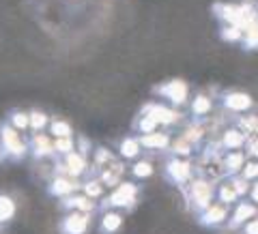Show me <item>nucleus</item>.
<instances>
[{
    "mask_svg": "<svg viewBox=\"0 0 258 234\" xmlns=\"http://www.w3.org/2000/svg\"><path fill=\"white\" fill-rule=\"evenodd\" d=\"M86 228H88V217L82 213H71L69 217H64L60 225L62 234H84Z\"/></svg>",
    "mask_w": 258,
    "mask_h": 234,
    "instance_id": "1",
    "label": "nucleus"
},
{
    "mask_svg": "<svg viewBox=\"0 0 258 234\" xmlns=\"http://www.w3.org/2000/svg\"><path fill=\"white\" fill-rule=\"evenodd\" d=\"M161 93H164L168 99H172L174 103H183L185 95H187V86H185L181 80H174V82H168L166 86H161Z\"/></svg>",
    "mask_w": 258,
    "mask_h": 234,
    "instance_id": "2",
    "label": "nucleus"
},
{
    "mask_svg": "<svg viewBox=\"0 0 258 234\" xmlns=\"http://www.w3.org/2000/svg\"><path fill=\"white\" fill-rule=\"evenodd\" d=\"M194 202H196L198 208L207 206L211 202V187H209L207 183H194Z\"/></svg>",
    "mask_w": 258,
    "mask_h": 234,
    "instance_id": "3",
    "label": "nucleus"
},
{
    "mask_svg": "<svg viewBox=\"0 0 258 234\" xmlns=\"http://www.w3.org/2000/svg\"><path fill=\"white\" fill-rule=\"evenodd\" d=\"M3 142H5L7 148H11L15 152V155H22V152H24V146H22V142L18 138V133H15L13 129H9V127L3 129Z\"/></svg>",
    "mask_w": 258,
    "mask_h": 234,
    "instance_id": "4",
    "label": "nucleus"
},
{
    "mask_svg": "<svg viewBox=\"0 0 258 234\" xmlns=\"http://www.w3.org/2000/svg\"><path fill=\"white\" fill-rule=\"evenodd\" d=\"M134 193H136V187L134 185H123V187H120L114 196L110 198V204L112 206H123V204H127L129 200L134 198Z\"/></svg>",
    "mask_w": 258,
    "mask_h": 234,
    "instance_id": "5",
    "label": "nucleus"
},
{
    "mask_svg": "<svg viewBox=\"0 0 258 234\" xmlns=\"http://www.w3.org/2000/svg\"><path fill=\"white\" fill-rule=\"evenodd\" d=\"M224 217H226V208L224 206H211L205 213V217H200V221H203L205 225H217V223L224 221Z\"/></svg>",
    "mask_w": 258,
    "mask_h": 234,
    "instance_id": "6",
    "label": "nucleus"
},
{
    "mask_svg": "<svg viewBox=\"0 0 258 234\" xmlns=\"http://www.w3.org/2000/svg\"><path fill=\"white\" fill-rule=\"evenodd\" d=\"M252 215H256V208L252 204H241L237 208V213H235V219L230 221V228H237V225H241L243 221H247Z\"/></svg>",
    "mask_w": 258,
    "mask_h": 234,
    "instance_id": "7",
    "label": "nucleus"
},
{
    "mask_svg": "<svg viewBox=\"0 0 258 234\" xmlns=\"http://www.w3.org/2000/svg\"><path fill=\"white\" fill-rule=\"evenodd\" d=\"M118 228H120V215L108 213L106 217H103V221H101V232L103 234H114Z\"/></svg>",
    "mask_w": 258,
    "mask_h": 234,
    "instance_id": "8",
    "label": "nucleus"
},
{
    "mask_svg": "<svg viewBox=\"0 0 258 234\" xmlns=\"http://www.w3.org/2000/svg\"><path fill=\"white\" fill-rule=\"evenodd\" d=\"M15 213V206L11 202V198H7V196H0V223H5V221H9L11 217Z\"/></svg>",
    "mask_w": 258,
    "mask_h": 234,
    "instance_id": "9",
    "label": "nucleus"
},
{
    "mask_svg": "<svg viewBox=\"0 0 258 234\" xmlns=\"http://www.w3.org/2000/svg\"><path fill=\"white\" fill-rule=\"evenodd\" d=\"M151 112L153 114H149L153 120H155V123H161V120H164V123H172V120L176 118V114L174 112H170V110H166V108H151Z\"/></svg>",
    "mask_w": 258,
    "mask_h": 234,
    "instance_id": "10",
    "label": "nucleus"
},
{
    "mask_svg": "<svg viewBox=\"0 0 258 234\" xmlns=\"http://www.w3.org/2000/svg\"><path fill=\"white\" fill-rule=\"evenodd\" d=\"M228 106H230L232 110H245V108L252 106V99H249L247 95H230Z\"/></svg>",
    "mask_w": 258,
    "mask_h": 234,
    "instance_id": "11",
    "label": "nucleus"
},
{
    "mask_svg": "<svg viewBox=\"0 0 258 234\" xmlns=\"http://www.w3.org/2000/svg\"><path fill=\"white\" fill-rule=\"evenodd\" d=\"M170 174L174 176L176 181H185L187 179V174H189V168H187V164H183V161H172L170 164Z\"/></svg>",
    "mask_w": 258,
    "mask_h": 234,
    "instance_id": "12",
    "label": "nucleus"
},
{
    "mask_svg": "<svg viewBox=\"0 0 258 234\" xmlns=\"http://www.w3.org/2000/svg\"><path fill=\"white\" fill-rule=\"evenodd\" d=\"M209 110H211V101H209L207 97H198V99L194 101V112H196V114H207Z\"/></svg>",
    "mask_w": 258,
    "mask_h": 234,
    "instance_id": "13",
    "label": "nucleus"
},
{
    "mask_svg": "<svg viewBox=\"0 0 258 234\" xmlns=\"http://www.w3.org/2000/svg\"><path fill=\"white\" fill-rule=\"evenodd\" d=\"M166 142H168L166 135H147L142 140L144 146H166Z\"/></svg>",
    "mask_w": 258,
    "mask_h": 234,
    "instance_id": "14",
    "label": "nucleus"
},
{
    "mask_svg": "<svg viewBox=\"0 0 258 234\" xmlns=\"http://www.w3.org/2000/svg\"><path fill=\"white\" fill-rule=\"evenodd\" d=\"M120 152H123L125 157L138 155V144H136L134 140H125V142H123V146H120Z\"/></svg>",
    "mask_w": 258,
    "mask_h": 234,
    "instance_id": "15",
    "label": "nucleus"
},
{
    "mask_svg": "<svg viewBox=\"0 0 258 234\" xmlns=\"http://www.w3.org/2000/svg\"><path fill=\"white\" fill-rule=\"evenodd\" d=\"M241 142H243V135H241L239 131H228V133H226V146L237 148Z\"/></svg>",
    "mask_w": 258,
    "mask_h": 234,
    "instance_id": "16",
    "label": "nucleus"
},
{
    "mask_svg": "<svg viewBox=\"0 0 258 234\" xmlns=\"http://www.w3.org/2000/svg\"><path fill=\"white\" fill-rule=\"evenodd\" d=\"M69 170L74 172V174H80V172L84 170V161L80 159L78 155H71V157H69Z\"/></svg>",
    "mask_w": 258,
    "mask_h": 234,
    "instance_id": "17",
    "label": "nucleus"
},
{
    "mask_svg": "<svg viewBox=\"0 0 258 234\" xmlns=\"http://www.w3.org/2000/svg\"><path fill=\"white\" fill-rule=\"evenodd\" d=\"M245 43H247L249 47H258V24H254V26L249 28V32H247V39H245Z\"/></svg>",
    "mask_w": 258,
    "mask_h": 234,
    "instance_id": "18",
    "label": "nucleus"
},
{
    "mask_svg": "<svg viewBox=\"0 0 258 234\" xmlns=\"http://www.w3.org/2000/svg\"><path fill=\"white\" fill-rule=\"evenodd\" d=\"M241 164H243V155H241V152H235V155H230L228 159H226V166L232 168V170H237Z\"/></svg>",
    "mask_w": 258,
    "mask_h": 234,
    "instance_id": "19",
    "label": "nucleus"
},
{
    "mask_svg": "<svg viewBox=\"0 0 258 234\" xmlns=\"http://www.w3.org/2000/svg\"><path fill=\"white\" fill-rule=\"evenodd\" d=\"M52 131H54L56 135H60V138H67V135H69V125L58 123V120H56V123L52 125Z\"/></svg>",
    "mask_w": 258,
    "mask_h": 234,
    "instance_id": "20",
    "label": "nucleus"
},
{
    "mask_svg": "<svg viewBox=\"0 0 258 234\" xmlns=\"http://www.w3.org/2000/svg\"><path fill=\"white\" fill-rule=\"evenodd\" d=\"M71 189H74V185L67 183V181H56V185L52 187L54 193H67V191H71Z\"/></svg>",
    "mask_w": 258,
    "mask_h": 234,
    "instance_id": "21",
    "label": "nucleus"
},
{
    "mask_svg": "<svg viewBox=\"0 0 258 234\" xmlns=\"http://www.w3.org/2000/svg\"><path fill=\"white\" fill-rule=\"evenodd\" d=\"M153 172V168H151V164H138L134 168V174L136 176H149Z\"/></svg>",
    "mask_w": 258,
    "mask_h": 234,
    "instance_id": "22",
    "label": "nucleus"
},
{
    "mask_svg": "<svg viewBox=\"0 0 258 234\" xmlns=\"http://www.w3.org/2000/svg\"><path fill=\"white\" fill-rule=\"evenodd\" d=\"M43 125H45V114H41V112H32V127L41 129Z\"/></svg>",
    "mask_w": 258,
    "mask_h": 234,
    "instance_id": "23",
    "label": "nucleus"
},
{
    "mask_svg": "<svg viewBox=\"0 0 258 234\" xmlns=\"http://www.w3.org/2000/svg\"><path fill=\"white\" fill-rule=\"evenodd\" d=\"M155 125H157L155 120H153L151 116H147V118H144L142 123H140V131H149V133H151L153 129H155Z\"/></svg>",
    "mask_w": 258,
    "mask_h": 234,
    "instance_id": "24",
    "label": "nucleus"
},
{
    "mask_svg": "<svg viewBox=\"0 0 258 234\" xmlns=\"http://www.w3.org/2000/svg\"><path fill=\"white\" fill-rule=\"evenodd\" d=\"M220 198L224 200V202H232V200H235V191H232V187H224L220 191Z\"/></svg>",
    "mask_w": 258,
    "mask_h": 234,
    "instance_id": "25",
    "label": "nucleus"
},
{
    "mask_svg": "<svg viewBox=\"0 0 258 234\" xmlns=\"http://www.w3.org/2000/svg\"><path fill=\"white\" fill-rule=\"evenodd\" d=\"M13 123H15V127H18V129H26V125H28V118L18 112V114L13 116Z\"/></svg>",
    "mask_w": 258,
    "mask_h": 234,
    "instance_id": "26",
    "label": "nucleus"
},
{
    "mask_svg": "<svg viewBox=\"0 0 258 234\" xmlns=\"http://www.w3.org/2000/svg\"><path fill=\"white\" fill-rule=\"evenodd\" d=\"M37 152H47V150H50V142H47L45 138H41V135H39V138H37Z\"/></svg>",
    "mask_w": 258,
    "mask_h": 234,
    "instance_id": "27",
    "label": "nucleus"
},
{
    "mask_svg": "<svg viewBox=\"0 0 258 234\" xmlns=\"http://www.w3.org/2000/svg\"><path fill=\"white\" fill-rule=\"evenodd\" d=\"M241 37V32H239V28L235 26L232 30H224V39H232V41H237V39Z\"/></svg>",
    "mask_w": 258,
    "mask_h": 234,
    "instance_id": "28",
    "label": "nucleus"
},
{
    "mask_svg": "<svg viewBox=\"0 0 258 234\" xmlns=\"http://www.w3.org/2000/svg\"><path fill=\"white\" fill-rule=\"evenodd\" d=\"M56 148H58V150H62V152H67V150L71 148V142H69L67 138H62V140H58V142H56Z\"/></svg>",
    "mask_w": 258,
    "mask_h": 234,
    "instance_id": "29",
    "label": "nucleus"
},
{
    "mask_svg": "<svg viewBox=\"0 0 258 234\" xmlns=\"http://www.w3.org/2000/svg\"><path fill=\"white\" fill-rule=\"evenodd\" d=\"M245 234H258V219L247 221V225H245Z\"/></svg>",
    "mask_w": 258,
    "mask_h": 234,
    "instance_id": "30",
    "label": "nucleus"
},
{
    "mask_svg": "<svg viewBox=\"0 0 258 234\" xmlns=\"http://www.w3.org/2000/svg\"><path fill=\"white\" fill-rule=\"evenodd\" d=\"M245 176L247 179H252V176H258V164H249L245 168Z\"/></svg>",
    "mask_w": 258,
    "mask_h": 234,
    "instance_id": "31",
    "label": "nucleus"
},
{
    "mask_svg": "<svg viewBox=\"0 0 258 234\" xmlns=\"http://www.w3.org/2000/svg\"><path fill=\"white\" fill-rule=\"evenodd\" d=\"M88 196H99V185H88Z\"/></svg>",
    "mask_w": 258,
    "mask_h": 234,
    "instance_id": "32",
    "label": "nucleus"
},
{
    "mask_svg": "<svg viewBox=\"0 0 258 234\" xmlns=\"http://www.w3.org/2000/svg\"><path fill=\"white\" fill-rule=\"evenodd\" d=\"M249 152L258 157V140H256V142H252V148H249Z\"/></svg>",
    "mask_w": 258,
    "mask_h": 234,
    "instance_id": "33",
    "label": "nucleus"
},
{
    "mask_svg": "<svg viewBox=\"0 0 258 234\" xmlns=\"http://www.w3.org/2000/svg\"><path fill=\"white\" fill-rule=\"evenodd\" d=\"M252 200H256V202H258V183L252 187Z\"/></svg>",
    "mask_w": 258,
    "mask_h": 234,
    "instance_id": "34",
    "label": "nucleus"
}]
</instances>
